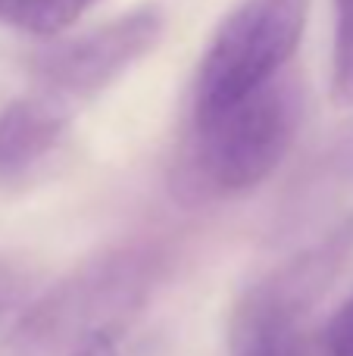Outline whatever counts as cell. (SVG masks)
<instances>
[{"instance_id":"3957f363","label":"cell","mask_w":353,"mask_h":356,"mask_svg":"<svg viewBox=\"0 0 353 356\" xmlns=\"http://www.w3.org/2000/svg\"><path fill=\"white\" fill-rule=\"evenodd\" d=\"M310 0H241L219 22L197 66L194 116L238 106L279 81L306 25Z\"/></svg>"},{"instance_id":"277c9868","label":"cell","mask_w":353,"mask_h":356,"mask_svg":"<svg viewBox=\"0 0 353 356\" xmlns=\"http://www.w3.org/2000/svg\"><path fill=\"white\" fill-rule=\"evenodd\" d=\"M353 257V216L250 284L231 313L229 334H304V319Z\"/></svg>"},{"instance_id":"30bf717a","label":"cell","mask_w":353,"mask_h":356,"mask_svg":"<svg viewBox=\"0 0 353 356\" xmlns=\"http://www.w3.org/2000/svg\"><path fill=\"white\" fill-rule=\"evenodd\" d=\"M75 356H119L116 350V334H97L91 338L85 347H81Z\"/></svg>"},{"instance_id":"8fae6325","label":"cell","mask_w":353,"mask_h":356,"mask_svg":"<svg viewBox=\"0 0 353 356\" xmlns=\"http://www.w3.org/2000/svg\"><path fill=\"white\" fill-rule=\"evenodd\" d=\"M6 303H10V288H6V282H0V313L6 309Z\"/></svg>"},{"instance_id":"52a82bcc","label":"cell","mask_w":353,"mask_h":356,"mask_svg":"<svg viewBox=\"0 0 353 356\" xmlns=\"http://www.w3.org/2000/svg\"><path fill=\"white\" fill-rule=\"evenodd\" d=\"M94 3L97 0H19L10 19L28 35L54 38L75 25V19L85 16Z\"/></svg>"},{"instance_id":"8992f818","label":"cell","mask_w":353,"mask_h":356,"mask_svg":"<svg viewBox=\"0 0 353 356\" xmlns=\"http://www.w3.org/2000/svg\"><path fill=\"white\" fill-rule=\"evenodd\" d=\"M66 129L56 97H22L0 113V172H19L41 160Z\"/></svg>"},{"instance_id":"7a4b0ae2","label":"cell","mask_w":353,"mask_h":356,"mask_svg":"<svg viewBox=\"0 0 353 356\" xmlns=\"http://www.w3.org/2000/svg\"><path fill=\"white\" fill-rule=\"evenodd\" d=\"M300 125V91L272 81L260 94L213 116H191L179 156V191L191 200L254 191L288 156Z\"/></svg>"},{"instance_id":"ba28073f","label":"cell","mask_w":353,"mask_h":356,"mask_svg":"<svg viewBox=\"0 0 353 356\" xmlns=\"http://www.w3.org/2000/svg\"><path fill=\"white\" fill-rule=\"evenodd\" d=\"M335 3V47H331V104L353 110V0Z\"/></svg>"},{"instance_id":"5b68a950","label":"cell","mask_w":353,"mask_h":356,"mask_svg":"<svg viewBox=\"0 0 353 356\" xmlns=\"http://www.w3.org/2000/svg\"><path fill=\"white\" fill-rule=\"evenodd\" d=\"M163 38V13L141 6L69 41L50 44L35 60V72L54 94L91 97L150 54Z\"/></svg>"},{"instance_id":"6da1fadb","label":"cell","mask_w":353,"mask_h":356,"mask_svg":"<svg viewBox=\"0 0 353 356\" xmlns=\"http://www.w3.org/2000/svg\"><path fill=\"white\" fill-rule=\"evenodd\" d=\"M160 269V253L144 244L97 253L13 322L0 356H75L97 334H116L144 307Z\"/></svg>"},{"instance_id":"9c48e42d","label":"cell","mask_w":353,"mask_h":356,"mask_svg":"<svg viewBox=\"0 0 353 356\" xmlns=\"http://www.w3.org/2000/svg\"><path fill=\"white\" fill-rule=\"evenodd\" d=\"M319 347L322 356H353V297H347L325 322Z\"/></svg>"},{"instance_id":"7c38bea8","label":"cell","mask_w":353,"mask_h":356,"mask_svg":"<svg viewBox=\"0 0 353 356\" xmlns=\"http://www.w3.org/2000/svg\"><path fill=\"white\" fill-rule=\"evenodd\" d=\"M16 3H19V0H0V16H10Z\"/></svg>"}]
</instances>
